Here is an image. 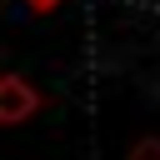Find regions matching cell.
<instances>
[{
    "mask_svg": "<svg viewBox=\"0 0 160 160\" xmlns=\"http://www.w3.org/2000/svg\"><path fill=\"white\" fill-rule=\"evenodd\" d=\"M40 105H45V95H40L20 70H5V75H0V125H20V120H30Z\"/></svg>",
    "mask_w": 160,
    "mask_h": 160,
    "instance_id": "1",
    "label": "cell"
},
{
    "mask_svg": "<svg viewBox=\"0 0 160 160\" xmlns=\"http://www.w3.org/2000/svg\"><path fill=\"white\" fill-rule=\"evenodd\" d=\"M125 160H160V135H145V140H135Z\"/></svg>",
    "mask_w": 160,
    "mask_h": 160,
    "instance_id": "2",
    "label": "cell"
},
{
    "mask_svg": "<svg viewBox=\"0 0 160 160\" xmlns=\"http://www.w3.org/2000/svg\"><path fill=\"white\" fill-rule=\"evenodd\" d=\"M25 5H30V10H35V15H50V10H55V5H60V0H25Z\"/></svg>",
    "mask_w": 160,
    "mask_h": 160,
    "instance_id": "3",
    "label": "cell"
}]
</instances>
